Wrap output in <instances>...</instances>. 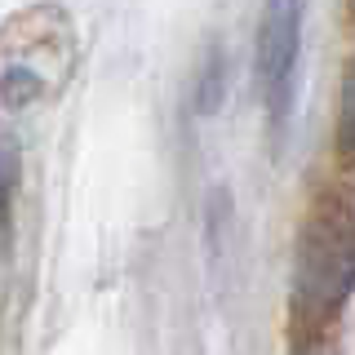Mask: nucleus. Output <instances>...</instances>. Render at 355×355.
<instances>
[{"instance_id":"nucleus-2","label":"nucleus","mask_w":355,"mask_h":355,"mask_svg":"<svg viewBox=\"0 0 355 355\" xmlns=\"http://www.w3.org/2000/svg\"><path fill=\"white\" fill-rule=\"evenodd\" d=\"M76 58V27L62 9L36 5L0 27V107L18 111L67 85Z\"/></svg>"},{"instance_id":"nucleus-4","label":"nucleus","mask_w":355,"mask_h":355,"mask_svg":"<svg viewBox=\"0 0 355 355\" xmlns=\"http://www.w3.org/2000/svg\"><path fill=\"white\" fill-rule=\"evenodd\" d=\"M338 160L355 164V53L342 71V103H338Z\"/></svg>"},{"instance_id":"nucleus-5","label":"nucleus","mask_w":355,"mask_h":355,"mask_svg":"<svg viewBox=\"0 0 355 355\" xmlns=\"http://www.w3.org/2000/svg\"><path fill=\"white\" fill-rule=\"evenodd\" d=\"M14 196H18V147H14V142H0V249L9 244Z\"/></svg>"},{"instance_id":"nucleus-3","label":"nucleus","mask_w":355,"mask_h":355,"mask_svg":"<svg viewBox=\"0 0 355 355\" xmlns=\"http://www.w3.org/2000/svg\"><path fill=\"white\" fill-rule=\"evenodd\" d=\"M302 5L306 0H266L258 40H253V80H258L262 111L271 125L288 116L293 98V71H297V49H302Z\"/></svg>"},{"instance_id":"nucleus-1","label":"nucleus","mask_w":355,"mask_h":355,"mask_svg":"<svg viewBox=\"0 0 355 355\" xmlns=\"http://www.w3.org/2000/svg\"><path fill=\"white\" fill-rule=\"evenodd\" d=\"M355 293V205L342 191H320L297 231L293 320L311 333L329 329Z\"/></svg>"}]
</instances>
